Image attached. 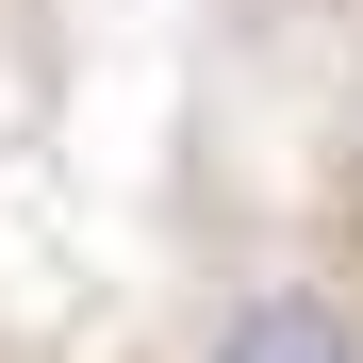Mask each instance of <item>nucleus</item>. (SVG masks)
Instances as JSON below:
<instances>
[{"instance_id":"f257e3e1","label":"nucleus","mask_w":363,"mask_h":363,"mask_svg":"<svg viewBox=\"0 0 363 363\" xmlns=\"http://www.w3.org/2000/svg\"><path fill=\"white\" fill-rule=\"evenodd\" d=\"M215 363H363V330L330 314V297H314V281H264V297H248V314H231V330H215Z\"/></svg>"}]
</instances>
